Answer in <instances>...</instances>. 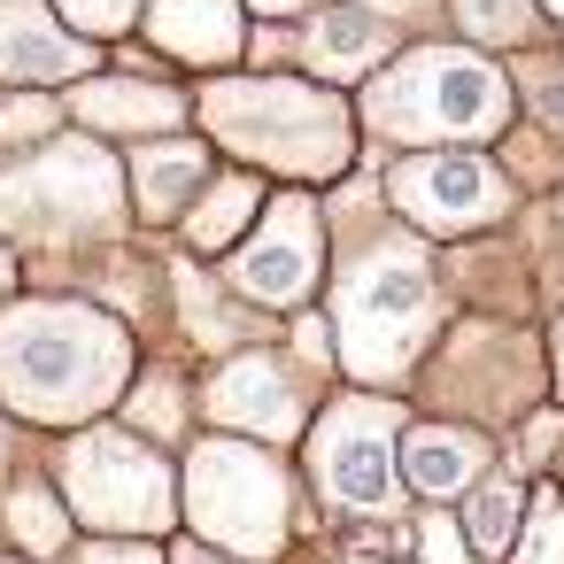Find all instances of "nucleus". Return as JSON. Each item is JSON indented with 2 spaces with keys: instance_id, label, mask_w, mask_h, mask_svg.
Returning <instances> with one entry per match:
<instances>
[{
  "instance_id": "obj_17",
  "label": "nucleus",
  "mask_w": 564,
  "mask_h": 564,
  "mask_svg": "<svg viewBox=\"0 0 564 564\" xmlns=\"http://www.w3.org/2000/svg\"><path fill=\"white\" fill-rule=\"evenodd\" d=\"M256 209H263V178H248V171L209 178V194H194V209H186V248L225 256L240 240V225H256Z\"/></svg>"
},
{
  "instance_id": "obj_3",
  "label": "nucleus",
  "mask_w": 564,
  "mask_h": 564,
  "mask_svg": "<svg viewBox=\"0 0 564 564\" xmlns=\"http://www.w3.org/2000/svg\"><path fill=\"white\" fill-rule=\"evenodd\" d=\"M194 109L209 117L217 148L248 155L256 171H286V178H340L356 140H348V109L325 86L256 70V78H209L194 94Z\"/></svg>"
},
{
  "instance_id": "obj_32",
  "label": "nucleus",
  "mask_w": 564,
  "mask_h": 564,
  "mask_svg": "<svg viewBox=\"0 0 564 564\" xmlns=\"http://www.w3.org/2000/svg\"><path fill=\"white\" fill-rule=\"evenodd\" d=\"M9 456H17V425H9V417H0V464H9Z\"/></svg>"
},
{
  "instance_id": "obj_13",
  "label": "nucleus",
  "mask_w": 564,
  "mask_h": 564,
  "mask_svg": "<svg viewBox=\"0 0 564 564\" xmlns=\"http://www.w3.org/2000/svg\"><path fill=\"white\" fill-rule=\"evenodd\" d=\"M94 63V40H78L70 24L55 32L47 9L32 0H0V86H63Z\"/></svg>"
},
{
  "instance_id": "obj_22",
  "label": "nucleus",
  "mask_w": 564,
  "mask_h": 564,
  "mask_svg": "<svg viewBox=\"0 0 564 564\" xmlns=\"http://www.w3.org/2000/svg\"><path fill=\"white\" fill-rule=\"evenodd\" d=\"M510 564H564V495L556 487L525 495V525L510 541Z\"/></svg>"
},
{
  "instance_id": "obj_33",
  "label": "nucleus",
  "mask_w": 564,
  "mask_h": 564,
  "mask_svg": "<svg viewBox=\"0 0 564 564\" xmlns=\"http://www.w3.org/2000/svg\"><path fill=\"white\" fill-rule=\"evenodd\" d=\"M541 17H549V24H564V0H541Z\"/></svg>"
},
{
  "instance_id": "obj_8",
  "label": "nucleus",
  "mask_w": 564,
  "mask_h": 564,
  "mask_svg": "<svg viewBox=\"0 0 564 564\" xmlns=\"http://www.w3.org/2000/svg\"><path fill=\"white\" fill-rule=\"evenodd\" d=\"M325 279V217L310 194H271L256 209V232L232 256V294L263 310H294Z\"/></svg>"
},
{
  "instance_id": "obj_24",
  "label": "nucleus",
  "mask_w": 564,
  "mask_h": 564,
  "mask_svg": "<svg viewBox=\"0 0 564 564\" xmlns=\"http://www.w3.org/2000/svg\"><path fill=\"white\" fill-rule=\"evenodd\" d=\"M510 86H525V94H533V109H541V124H549V132H564V63H525Z\"/></svg>"
},
{
  "instance_id": "obj_34",
  "label": "nucleus",
  "mask_w": 564,
  "mask_h": 564,
  "mask_svg": "<svg viewBox=\"0 0 564 564\" xmlns=\"http://www.w3.org/2000/svg\"><path fill=\"white\" fill-rule=\"evenodd\" d=\"M0 564H24V556H0Z\"/></svg>"
},
{
  "instance_id": "obj_23",
  "label": "nucleus",
  "mask_w": 564,
  "mask_h": 564,
  "mask_svg": "<svg viewBox=\"0 0 564 564\" xmlns=\"http://www.w3.org/2000/svg\"><path fill=\"white\" fill-rule=\"evenodd\" d=\"M47 9H63V24L78 40H117V32H132V17L148 0H47Z\"/></svg>"
},
{
  "instance_id": "obj_28",
  "label": "nucleus",
  "mask_w": 564,
  "mask_h": 564,
  "mask_svg": "<svg viewBox=\"0 0 564 564\" xmlns=\"http://www.w3.org/2000/svg\"><path fill=\"white\" fill-rule=\"evenodd\" d=\"M256 17H310V9H325V0H248Z\"/></svg>"
},
{
  "instance_id": "obj_20",
  "label": "nucleus",
  "mask_w": 564,
  "mask_h": 564,
  "mask_svg": "<svg viewBox=\"0 0 564 564\" xmlns=\"http://www.w3.org/2000/svg\"><path fill=\"white\" fill-rule=\"evenodd\" d=\"M186 417H194V387H186L178 371H148V379H132V394H124V425H132V433H148V441L163 448V441L186 433Z\"/></svg>"
},
{
  "instance_id": "obj_2",
  "label": "nucleus",
  "mask_w": 564,
  "mask_h": 564,
  "mask_svg": "<svg viewBox=\"0 0 564 564\" xmlns=\"http://www.w3.org/2000/svg\"><path fill=\"white\" fill-rule=\"evenodd\" d=\"M441 325V286L417 240L379 232L340 263V302H333V333H340V371L364 387H394L410 371V356L433 340Z\"/></svg>"
},
{
  "instance_id": "obj_16",
  "label": "nucleus",
  "mask_w": 564,
  "mask_h": 564,
  "mask_svg": "<svg viewBox=\"0 0 564 564\" xmlns=\"http://www.w3.org/2000/svg\"><path fill=\"white\" fill-rule=\"evenodd\" d=\"M124 178H132V217L140 225H171L186 209V194L209 178V148L202 140H171V132L163 140H140Z\"/></svg>"
},
{
  "instance_id": "obj_9",
  "label": "nucleus",
  "mask_w": 564,
  "mask_h": 564,
  "mask_svg": "<svg viewBox=\"0 0 564 564\" xmlns=\"http://www.w3.org/2000/svg\"><path fill=\"white\" fill-rule=\"evenodd\" d=\"M510 202H518L510 171H495L471 148H433V155H410L394 171V209L417 232H479V225L510 217Z\"/></svg>"
},
{
  "instance_id": "obj_15",
  "label": "nucleus",
  "mask_w": 564,
  "mask_h": 564,
  "mask_svg": "<svg viewBox=\"0 0 564 564\" xmlns=\"http://www.w3.org/2000/svg\"><path fill=\"white\" fill-rule=\"evenodd\" d=\"M394 471H402L410 495L448 502V495H464L487 471V441L471 425H402L394 433Z\"/></svg>"
},
{
  "instance_id": "obj_19",
  "label": "nucleus",
  "mask_w": 564,
  "mask_h": 564,
  "mask_svg": "<svg viewBox=\"0 0 564 564\" xmlns=\"http://www.w3.org/2000/svg\"><path fill=\"white\" fill-rule=\"evenodd\" d=\"M518 525H525V479H479L471 487V502H464V541H471V556H510V541H518Z\"/></svg>"
},
{
  "instance_id": "obj_14",
  "label": "nucleus",
  "mask_w": 564,
  "mask_h": 564,
  "mask_svg": "<svg viewBox=\"0 0 564 564\" xmlns=\"http://www.w3.org/2000/svg\"><path fill=\"white\" fill-rule=\"evenodd\" d=\"M387 47H394L387 17L356 9V0H325V9H310L302 63H310L317 78H333V86H356V78H371V70L387 63Z\"/></svg>"
},
{
  "instance_id": "obj_7",
  "label": "nucleus",
  "mask_w": 564,
  "mask_h": 564,
  "mask_svg": "<svg viewBox=\"0 0 564 564\" xmlns=\"http://www.w3.org/2000/svg\"><path fill=\"white\" fill-rule=\"evenodd\" d=\"M394 433H402V417L371 394H340L333 410H317V425H310L317 495L348 518H379L394 502Z\"/></svg>"
},
{
  "instance_id": "obj_6",
  "label": "nucleus",
  "mask_w": 564,
  "mask_h": 564,
  "mask_svg": "<svg viewBox=\"0 0 564 564\" xmlns=\"http://www.w3.org/2000/svg\"><path fill=\"white\" fill-rule=\"evenodd\" d=\"M186 510L209 541L240 549V556H279L286 541V471L271 464L263 441L248 433H217V441H194V464H186Z\"/></svg>"
},
{
  "instance_id": "obj_12",
  "label": "nucleus",
  "mask_w": 564,
  "mask_h": 564,
  "mask_svg": "<svg viewBox=\"0 0 564 564\" xmlns=\"http://www.w3.org/2000/svg\"><path fill=\"white\" fill-rule=\"evenodd\" d=\"M148 40L186 63V70H232L248 55V24H240V0H148L140 9Z\"/></svg>"
},
{
  "instance_id": "obj_5",
  "label": "nucleus",
  "mask_w": 564,
  "mask_h": 564,
  "mask_svg": "<svg viewBox=\"0 0 564 564\" xmlns=\"http://www.w3.org/2000/svg\"><path fill=\"white\" fill-rule=\"evenodd\" d=\"M55 479H63V502L70 518H86L94 533H163L171 525V464L148 433L132 425H86L63 441L55 456Z\"/></svg>"
},
{
  "instance_id": "obj_18",
  "label": "nucleus",
  "mask_w": 564,
  "mask_h": 564,
  "mask_svg": "<svg viewBox=\"0 0 564 564\" xmlns=\"http://www.w3.org/2000/svg\"><path fill=\"white\" fill-rule=\"evenodd\" d=\"M0 525H9V541L24 556H70V502L40 479L9 487V502H0Z\"/></svg>"
},
{
  "instance_id": "obj_26",
  "label": "nucleus",
  "mask_w": 564,
  "mask_h": 564,
  "mask_svg": "<svg viewBox=\"0 0 564 564\" xmlns=\"http://www.w3.org/2000/svg\"><path fill=\"white\" fill-rule=\"evenodd\" d=\"M417 549H425V564H471L448 518H425V525H417Z\"/></svg>"
},
{
  "instance_id": "obj_31",
  "label": "nucleus",
  "mask_w": 564,
  "mask_h": 564,
  "mask_svg": "<svg viewBox=\"0 0 564 564\" xmlns=\"http://www.w3.org/2000/svg\"><path fill=\"white\" fill-rule=\"evenodd\" d=\"M17 286V256H9V240H0V294Z\"/></svg>"
},
{
  "instance_id": "obj_30",
  "label": "nucleus",
  "mask_w": 564,
  "mask_h": 564,
  "mask_svg": "<svg viewBox=\"0 0 564 564\" xmlns=\"http://www.w3.org/2000/svg\"><path fill=\"white\" fill-rule=\"evenodd\" d=\"M549 348H556V402H564V317H556V333H549Z\"/></svg>"
},
{
  "instance_id": "obj_4",
  "label": "nucleus",
  "mask_w": 564,
  "mask_h": 564,
  "mask_svg": "<svg viewBox=\"0 0 564 564\" xmlns=\"http://www.w3.org/2000/svg\"><path fill=\"white\" fill-rule=\"evenodd\" d=\"M371 132L402 140V148H464V140H495L518 117V86L510 70H495L479 47H410L394 55L371 94H364Z\"/></svg>"
},
{
  "instance_id": "obj_25",
  "label": "nucleus",
  "mask_w": 564,
  "mask_h": 564,
  "mask_svg": "<svg viewBox=\"0 0 564 564\" xmlns=\"http://www.w3.org/2000/svg\"><path fill=\"white\" fill-rule=\"evenodd\" d=\"M70 564H163L140 533H101V541H86V549H70Z\"/></svg>"
},
{
  "instance_id": "obj_21",
  "label": "nucleus",
  "mask_w": 564,
  "mask_h": 564,
  "mask_svg": "<svg viewBox=\"0 0 564 564\" xmlns=\"http://www.w3.org/2000/svg\"><path fill=\"white\" fill-rule=\"evenodd\" d=\"M456 24L479 47H525L541 24V0H456Z\"/></svg>"
},
{
  "instance_id": "obj_11",
  "label": "nucleus",
  "mask_w": 564,
  "mask_h": 564,
  "mask_svg": "<svg viewBox=\"0 0 564 564\" xmlns=\"http://www.w3.org/2000/svg\"><path fill=\"white\" fill-rule=\"evenodd\" d=\"M70 117L86 132H109V140H163L194 117V94L163 86L155 70H109V78H86L70 94Z\"/></svg>"
},
{
  "instance_id": "obj_1",
  "label": "nucleus",
  "mask_w": 564,
  "mask_h": 564,
  "mask_svg": "<svg viewBox=\"0 0 564 564\" xmlns=\"http://www.w3.org/2000/svg\"><path fill=\"white\" fill-rule=\"evenodd\" d=\"M132 387V333L94 302L0 310V402L32 425L101 417Z\"/></svg>"
},
{
  "instance_id": "obj_27",
  "label": "nucleus",
  "mask_w": 564,
  "mask_h": 564,
  "mask_svg": "<svg viewBox=\"0 0 564 564\" xmlns=\"http://www.w3.org/2000/svg\"><path fill=\"white\" fill-rule=\"evenodd\" d=\"M171 564H240V556H225V549H202V541H178V549H171Z\"/></svg>"
},
{
  "instance_id": "obj_29",
  "label": "nucleus",
  "mask_w": 564,
  "mask_h": 564,
  "mask_svg": "<svg viewBox=\"0 0 564 564\" xmlns=\"http://www.w3.org/2000/svg\"><path fill=\"white\" fill-rule=\"evenodd\" d=\"M364 9H371V17H417L425 0H364Z\"/></svg>"
},
{
  "instance_id": "obj_10",
  "label": "nucleus",
  "mask_w": 564,
  "mask_h": 564,
  "mask_svg": "<svg viewBox=\"0 0 564 564\" xmlns=\"http://www.w3.org/2000/svg\"><path fill=\"white\" fill-rule=\"evenodd\" d=\"M202 410L225 425V433H256V441H294L302 417H310V379L279 356H256V348H232L217 364V379L202 387Z\"/></svg>"
}]
</instances>
